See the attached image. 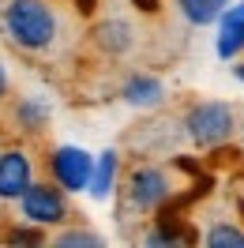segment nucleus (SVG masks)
<instances>
[{
    "instance_id": "f257e3e1",
    "label": "nucleus",
    "mask_w": 244,
    "mask_h": 248,
    "mask_svg": "<svg viewBox=\"0 0 244 248\" xmlns=\"http://www.w3.org/2000/svg\"><path fill=\"white\" fill-rule=\"evenodd\" d=\"M0 38L23 57H46L64 38V16L53 0H0Z\"/></svg>"
},
{
    "instance_id": "f03ea898",
    "label": "nucleus",
    "mask_w": 244,
    "mask_h": 248,
    "mask_svg": "<svg viewBox=\"0 0 244 248\" xmlns=\"http://www.w3.org/2000/svg\"><path fill=\"white\" fill-rule=\"evenodd\" d=\"M117 196H121V215L151 218V215H158V211L177 196V185H173L169 170L147 162V166H136L132 173H121Z\"/></svg>"
},
{
    "instance_id": "7ed1b4c3",
    "label": "nucleus",
    "mask_w": 244,
    "mask_h": 248,
    "mask_svg": "<svg viewBox=\"0 0 244 248\" xmlns=\"http://www.w3.org/2000/svg\"><path fill=\"white\" fill-rule=\"evenodd\" d=\"M233 132H237V109L229 102H214L211 98V102L188 106V113H184V136L199 151H214V147L229 143Z\"/></svg>"
},
{
    "instance_id": "20e7f679",
    "label": "nucleus",
    "mask_w": 244,
    "mask_h": 248,
    "mask_svg": "<svg viewBox=\"0 0 244 248\" xmlns=\"http://www.w3.org/2000/svg\"><path fill=\"white\" fill-rule=\"evenodd\" d=\"M15 211H19V222H30L38 230H57L64 222H72V203H68V192L53 181H38L34 177L30 188L15 200Z\"/></svg>"
},
{
    "instance_id": "39448f33",
    "label": "nucleus",
    "mask_w": 244,
    "mask_h": 248,
    "mask_svg": "<svg viewBox=\"0 0 244 248\" xmlns=\"http://www.w3.org/2000/svg\"><path fill=\"white\" fill-rule=\"evenodd\" d=\"M49 166V181L61 185L68 196H83V188L91 181V166H94V155L87 147H76V143H61L53 147L46 158Z\"/></svg>"
},
{
    "instance_id": "423d86ee",
    "label": "nucleus",
    "mask_w": 244,
    "mask_h": 248,
    "mask_svg": "<svg viewBox=\"0 0 244 248\" xmlns=\"http://www.w3.org/2000/svg\"><path fill=\"white\" fill-rule=\"evenodd\" d=\"M34 177H38V162L27 143L0 147V203H15Z\"/></svg>"
},
{
    "instance_id": "0eeeda50",
    "label": "nucleus",
    "mask_w": 244,
    "mask_h": 248,
    "mask_svg": "<svg viewBox=\"0 0 244 248\" xmlns=\"http://www.w3.org/2000/svg\"><path fill=\"white\" fill-rule=\"evenodd\" d=\"M218 38H214V53L218 61H237L244 57V0H229V8L218 16Z\"/></svg>"
},
{
    "instance_id": "6e6552de",
    "label": "nucleus",
    "mask_w": 244,
    "mask_h": 248,
    "mask_svg": "<svg viewBox=\"0 0 244 248\" xmlns=\"http://www.w3.org/2000/svg\"><path fill=\"white\" fill-rule=\"evenodd\" d=\"M121 151H102V155H94V166H91V181H87V196L94 203H109L117 196V188H121Z\"/></svg>"
},
{
    "instance_id": "1a4fd4ad",
    "label": "nucleus",
    "mask_w": 244,
    "mask_h": 248,
    "mask_svg": "<svg viewBox=\"0 0 244 248\" xmlns=\"http://www.w3.org/2000/svg\"><path fill=\"white\" fill-rule=\"evenodd\" d=\"M121 98H124V106L139 109V113H151V109H158L166 102V83L154 72H132L121 83Z\"/></svg>"
},
{
    "instance_id": "9d476101",
    "label": "nucleus",
    "mask_w": 244,
    "mask_h": 248,
    "mask_svg": "<svg viewBox=\"0 0 244 248\" xmlns=\"http://www.w3.org/2000/svg\"><path fill=\"white\" fill-rule=\"evenodd\" d=\"M91 38H94V46L102 49L106 57H124L128 49L136 46V27H132V19H124V16H109V19H102L98 27L91 31Z\"/></svg>"
},
{
    "instance_id": "9b49d317",
    "label": "nucleus",
    "mask_w": 244,
    "mask_h": 248,
    "mask_svg": "<svg viewBox=\"0 0 244 248\" xmlns=\"http://www.w3.org/2000/svg\"><path fill=\"white\" fill-rule=\"evenodd\" d=\"M12 121H15V132H19V136L34 140V136H42V132L49 128L53 109H49L42 98L27 94V98H15V106H12Z\"/></svg>"
},
{
    "instance_id": "f8f14e48",
    "label": "nucleus",
    "mask_w": 244,
    "mask_h": 248,
    "mask_svg": "<svg viewBox=\"0 0 244 248\" xmlns=\"http://www.w3.org/2000/svg\"><path fill=\"white\" fill-rule=\"evenodd\" d=\"M226 8H229V0H173V12L196 31L199 27H214Z\"/></svg>"
},
{
    "instance_id": "ddd939ff",
    "label": "nucleus",
    "mask_w": 244,
    "mask_h": 248,
    "mask_svg": "<svg viewBox=\"0 0 244 248\" xmlns=\"http://www.w3.org/2000/svg\"><path fill=\"white\" fill-rule=\"evenodd\" d=\"M46 241L57 245V248H106V237H102V233L87 230V226H76V222H64L57 230H49Z\"/></svg>"
},
{
    "instance_id": "4468645a",
    "label": "nucleus",
    "mask_w": 244,
    "mask_h": 248,
    "mask_svg": "<svg viewBox=\"0 0 244 248\" xmlns=\"http://www.w3.org/2000/svg\"><path fill=\"white\" fill-rule=\"evenodd\" d=\"M139 241H143L147 248H169V245H184V241H188V233L177 230L169 218H151V226L139 233Z\"/></svg>"
},
{
    "instance_id": "2eb2a0df",
    "label": "nucleus",
    "mask_w": 244,
    "mask_h": 248,
    "mask_svg": "<svg viewBox=\"0 0 244 248\" xmlns=\"http://www.w3.org/2000/svg\"><path fill=\"white\" fill-rule=\"evenodd\" d=\"M203 245H207V248H244V226L229 222V218H218V222L207 226Z\"/></svg>"
},
{
    "instance_id": "dca6fc26",
    "label": "nucleus",
    "mask_w": 244,
    "mask_h": 248,
    "mask_svg": "<svg viewBox=\"0 0 244 248\" xmlns=\"http://www.w3.org/2000/svg\"><path fill=\"white\" fill-rule=\"evenodd\" d=\"M46 230H38V226H30V222H19V226H12V230L4 233V241L8 245H46Z\"/></svg>"
},
{
    "instance_id": "f3484780",
    "label": "nucleus",
    "mask_w": 244,
    "mask_h": 248,
    "mask_svg": "<svg viewBox=\"0 0 244 248\" xmlns=\"http://www.w3.org/2000/svg\"><path fill=\"white\" fill-rule=\"evenodd\" d=\"M8 87H12V83H8V68H4V64H0V102H4V98H8Z\"/></svg>"
},
{
    "instance_id": "a211bd4d",
    "label": "nucleus",
    "mask_w": 244,
    "mask_h": 248,
    "mask_svg": "<svg viewBox=\"0 0 244 248\" xmlns=\"http://www.w3.org/2000/svg\"><path fill=\"white\" fill-rule=\"evenodd\" d=\"M233 79H237V83H244V61H241V57L233 61Z\"/></svg>"
}]
</instances>
